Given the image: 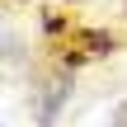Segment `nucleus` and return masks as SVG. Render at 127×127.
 Wrapping results in <instances>:
<instances>
[{
    "label": "nucleus",
    "instance_id": "39448f33",
    "mask_svg": "<svg viewBox=\"0 0 127 127\" xmlns=\"http://www.w3.org/2000/svg\"><path fill=\"white\" fill-rule=\"evenodd\" d=\"M66 5H75V0H66Z\"/></svg>",
    "mask_w": 127,
    "mask_h": 127
},
{
    "label": "nucleus",
    "instance_id": "20e7f679",
    "mask_svg": "<svg viewBox=\"0 0 127 127\" xmlns=\"http://www.w3.org/2000/svg\"><path fill=\"white\" fill-rule=\"evenodd\" d=\"M113 127H127V104L118 108V123H113Z\"/></svg>",
    "mask_w": 127,
    "mask_h": 127
},
{
    "label": "nucleus",
    "instance_id": "7ed1b4c3",
    "mask_svg": "<svg viewBox=\"0 0 127 127\" xmlns=\"http://www.w3.org/2000/svg\"><path fill=\"white\" fill-rule=\"evenodd\" d=\"M42 28H47L52 38H61V33H66V19H61V14H42Z\"/></svg>",
    "mask_w": 127,
    "mask_h": 127
},
{
    "label": "nucleus",
    "instance_id": "f03ea898",
    "mask_svg": "<svg viewBox=\"0 0 127 127\" xmlns=\"http://www.w3.org/2000/svg\"><path fill=\"white\" fill-rule=\"evenodd\" d=\"M71 85H75V80H71V71H57V75L42 85V94H38V104H33V108H38V113H33L38 127H52V123H57V113H61V108H66V99H71Z\"/></svg>",
    "mask_w": 127,
    "mask_h": 127
},
{
    "label": "nucleus",
    "instance_id": "f257e3e1",
    "mask_svg": "<svg viewBox=\"0 0 127 127\" xmlns=\"http://www.w3.org/2000/svg\"><path fill=\"white\" fill-rule=\"evenodd\" d=\"M108 52H118V38L113 33H104V28H71V42L61 47V71H75L85 61H99Z\"/></svg>",
    "mask_w": 127,
    "mask_h": 127
}]
</instances>
